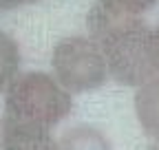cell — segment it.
I'll list each match as a JSON object with an SVG mask.
<instances>
[{
  "label": "cell",
  "instance_id": "ba28073f",
  "mask_svg": "<svg viewBox=\"0 0 159 150\" xmlns=\"http://www.w3.org/2000/svg\"><path fill=\"white\" fill-rule=\"evenodd\" d=\"M159 0H97V7L106 13L122 15V18H144Z\"/></svg>",
  "mask_w": 159,
  "mask_h": 150
},
{
  "label": "cell",
  "instance_id": "5b68a950",
  "mask_svg": "<svg viewBox=\"0 0 159 150\" xmlns=\"http://www.w3.org/2000/svg\"><path fill=\"white\" fill-rule=\"evenodd\" d=\"M60 150H113V143L102 128L93 124H77L57 137Z\"/></svg>",
  "mask_w": 159,
  "mask_h": 150
},
{
  "label": "cell",
  "instance_id": "52a82bcc",
  "mask_svg": "<svg viewBox=\"0 0 159 150\" xmlns=\"http://www.w3.org/2000/svg\"><path fill=\"white\" fill-rule=\"evenodd\" d=\"M2 150H60L53 133L40 130H22V128H5Z\"/></svg>",
  "mask_w": 159,
  "mask_h": 150
},
{
  "label": "cell",
  "instance_id": "8992f818",
  "mask_svg": "<svg viewBox=\"0 0 159 150\" xmlns=\"http://www.w3.org/2000/svg\"><path fill=\"white\" fill-rule=\"evenodd\" d=\"M22 73V51L13 35L0 29V95Z\"/></svg>",
  "mask_w": 159,
  "mask_h": 150
},
{
  "label": "cell",
  "instance_id": "7a4b0ae2",
  "mask_svg": "<svg viewBox=\"0 0 159 150\" xmlns=\"http://www.w3.org/2000/svg\"><path fill=\"white\" fill-rule=\"evenodd\" d=\"M71 110L73 95L47 71H22L2 93L5 128L53 133Z\"/></svg>",
  "mask_w": 159,
  "mask_h": 150
},
{
  "label": "cell",
  "instance_id": "30bf717a",
  "mask_svg": "<svg viewBox=\"0 0 159 150\" xmlns=\"http://www.w3.org/2000/svg\"><path fill=\"white\" fill-rule=\"evenodd\" d=\"M152 55H155V62L159 68V27H152Z\"/></svg>",
  "mask_w": 159,
  "mask_h": 150
},
{
  "label": "cell",
  "instance_id": "277c9868",
  "mask_svg": "<svg viewBox=\"0 0 159 150\" xmlns=\"http://www.w3.org/2000/svg\"><path fill=\"white\" fill-rule=\"evenodd\" d=\"M133 108L142 133L159 146V75L135 88Z\"/></svg>",
  "mask_w": 159,
  "mask_h": 150
},
{
  "label": "cell",
  "instance_id": "6da1fadb",
  "mask_svg": "<svg viewBox=\"0 0 159 150\" xmlns=\"http://www.w3.org/2000/svg\"><path fill=\"white\" fill-rule=\"evenodd\" d=\"M86 22L89 35L102 46L111 80L137 88L159 75L152 55V27L144 22V18L113 15L93 5Z\"/></svg>",
  "mask_w": 159,
  "mask_h": 150
},
{
  "label": "cell",
  "instance_id": "8fae6325",
  "mask_svg": "<svg viewBox=\"0 0 159 150\" xmlns=\"http://www.w3.org/2000/svg\"><path fill=\"white\" fill-rule=\"evenodd\" d=\"M2 141H5V124H2V117H0V150H2Z\"/></svg>",
  "mask_w": 159,
  "mask_h": 150
},
{
  "label": "cell",
  "instance_id": "3957f363",
  "mask_svg": "<svg viewBox=\"0 0 159 150\" xmlns=\"http://www.w3.org/2000/svg\"><path fill=\"white\" fill-rule=\"evenodd\" d=\"M51 73L71 95L102 88L111 80L102 46L91 35L60 38L51 51Z\"/></svg>",
  "mask_w": 159,
  "mask_h": 150
},
{
  "label": "cell",
  "instance_id": "9c48e42d",
  "mask_svg": "<svg viewBox=\"0 0 159 150\" xmlns=\"http://www.w3.org/2000/svg\"><path fill=\"white\" fill-rule=\"evenodd\" d=\"M35 2H40V0H0V13H5V11H16V9L35 5Z\"/></svg>",
  "mask_w": 159,
  "mask_h": 150
},
{
  "label": "cell",
  "instance_id": "7c38bea8",
  "mask_svg": "<svg viewBox=\"0 0 159 150\" xmlns=\"http://www.w3.org/2000/svg\"><path fill=\"white\" fill-rule=\"evenodd\" d=\"M148 150H159V146H155V143H152V146H150Z\"/></svg>",
  "mask_w": 159,
  "mask_h": 150
}]
</instances>
